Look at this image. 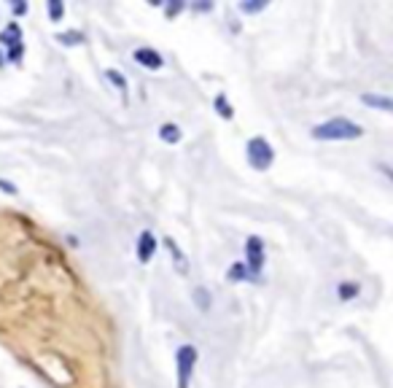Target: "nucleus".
I'll use <instances>...</instances> for the list:
<instances>
[{"label":"nucleus","mask_w":393,"mask_h":388,"mask_svg":"<svg viewBox=\"0 0 393 388\" xmlns=\"http://www.w3.org/2000/svg\"><path fill=\"white\" fill-rule=\"evenodd\" d=\"M213 106H216V113H219L221 119H226V122L235 116V111H232V106H229V100H226V95H223V92H221V95H216Z\"/></svg>","instance_id":"ddd939ff"},{"label":"nucleus","mask_w":393,"mask_h":388,"mask_svg":"<svg viewBox=\"0 0 393 388\" xmlns=\"http://www.w3.org/2000/svg\"><path fill=\"white\" fill-rule=\"evenodd\" d=\"M14 14H17V17L27 14V3H14Z\"/></svg>","instance_id":"412c9836"},{"label":"nucleus","mask_w":393,"mask_h":388,"mask_svg":"<svg viewBox=\"0 0 393 388\" xmlns=\"http://www.w3.org/2000/svg\"><path fill=\"white\" fill-rule=\"evenodd\" d=\"M184 8H186V6H184V3H170V6H167V8H165V14H167V17H175V14H181V11H184Z\"/></svg>","instance_id":"aec40b11"},{"label":"nucleus","mask_w":393,"mask_h":388,"mask_svg":"<svg viewBox=\"0 0 393 388\" xmlns=\"http://www.w3.org/2000/svg\"><path fill=\"white\" fill-rule=\"evenodd\" d=\"M0 192H6V194H11V197H14V194H19V189L14 186V183H11V181L0 178Z\"/></svg>","instance_id":"6ab92c4d"},{"label":"nucleus","mask_w":393,"mask_h":388,"mask_svg":"<svg viewBox=\"0 0 393 388\" xmlns=\"http://www.w3.org/2000/svg\"><path fill=\"white\" fill-rule=\"evenodd\" d=\"M361 135H364V127L353 119H345V116H334L329 122L312 127L315 141H359Z\"/></svg>","instance_id":"f257e3e1"},{"label":"nucleus","mask_w":393,"mask_h":388,"mask_svg":"<svg viewBox=\"0 0 393 388\" xmlns=\"http://www.w3.org/2000/svg\"><path fill=\"white\" fill-rule=\"evenodd\" d=\"M194 300H197V307H202V310H207L210 307V294H207V289H194Z\"/></svg>","instance_id":"a211bd4d"},{"label":"nucleus","mask_w":393,"mask_h":388,"mask_svg":"<svg viewBox=\"0 0 393 388\" xmlns=\"http://www.w3.org/2000/svg\"><path fill=\"white\" fill-rule=\"evenodd\" d=\"M242 265L248 267V272H251L254 283H258V278H261V270H264V240H261L258 235H251V237H248Z\"/></svg>","instance_id":"39448f33"},{"label":"nucleus","mask_w":393,"mask_h":388,"mask_svg":"<svg viewBox=\"0 0 393 388\" xmlns=\"http://www.w3.org/2000/svg\"><path fill=\"white\" fill-rule=\"evenodd\" d=\"M57 41L62 46H76V43H84V33L81 30H70V33H57Z\"/></svg>","instance_id":"2eb2a0df"},{"label":"nucleus","mask_w":393,"mask_h":388,"mask_svg":"<svg viewBox=\"0 0 393 388\" xmlns=\"http://www.w3.org/2000/svg\"><path fill=\"white\" fill-rule=\"evenodd\" d=\"M361 291L359 283H350V281H342L340 286H337V297H340V302H350L356 300Z\"/></svg>","instance_id":"f8f14e48"},{"label":"nucleus","mask_w":393,"mask_h":388,"mask_svg":"<svg viewBox=\"0 0 393 388\" xmlns=\"http://www.w3.org/2000/svg\"><path fill=\"white\" fill-rule=\"evenodd\" d=\"M156 235L151 230H143L140 235H137V240H135V254H137V262L140 265H149L151 259L156 256Z\"/></svg>","instance_id":"423d86ee"},{"label":"nucleus","mask_w":393,"mask_h":388,"mask_svg":"<svg viewBox=\"0 0 393 388\" xmlns=\"http://www.w3.org/2000/svg\"><path fill=\"white\" fill-rule=\"evenodd\" d=\"M165 246H167V251H170V256H172V267H175L181 275H188V259L184 256V251L175 246V240H172V237H165Z\"/></svg>","instance_id":"6e6552de"},{"label":"nucleus","mask_w":393,"mask_h":388,"mask_svg":"<svg viewBox=\"0 0 393 388\" xmlns=\"http://www.w3.org/2000/svg\"><path fill=\"white\" fill-rule=\"evenodd\" d=\"M194 367H197V348L194 345H181L178 353H175V383H178V388H188Z\"/></svg>","instance_id":"7ed1b4c3"},{"label":"nucleus","mask_w":393,"mask_h":388,"mask_svg":"<svg viewBox=\"0 0 393 388\" xmlns=\"http://www.w3.org/2000/svg\"><path fill=\"white\" fill-rule=\"evenodd\" d=\"M3 65H6V54L0 52V68H3Z\"/></svg>","instance_id":"5701e85b"},{"label":"nucleus","mask_w":393,"mask_h":388,"mask_svg":"<svg viewBox=\"0 0 393 388\" xmlns=\"http://www.w3.org/2000/svg\"><path fill=\"white\" fill-rule=\"evenodd\" d=\"M105 78H108V81H111L113 87L119 89V92H121V95H124V97H127V87H130V84H127V78H124V73H121V71H113V68H111V71H105Z\"/></svg>","instance_id":"4468645a"},{"label":"nucleus","mask_w":393,"mask_h":388,"mask_svg":"<svg viewBox=\"0 0 393 388\" xmlns=\"http://www.w3.org/2000/svg\"><path fill=\"white\" fill-rule=\"evenodd\" d=\"M46 11H49V17H52V22H62V14H65V6H62L60 0H49V3H46Z\"/></svg>","instance_id":"dca6fc26"},{"label":"nucleus","mask_w":393,"mask_h":388,"mask_svg":"<svg viewBox=\"0 0 393 388\" xmlns=\"http://www.w3.org/2000/svg\"><path fill=\"white\" fill-rule=\"evenodd\" d=\"M0 46L6 49V62H19L25 54V38L17 22H8L6 30L0 33Z\"/></svg>","instance_id":"20e7f679"},{"label":"nucleus","mask_w":393,"mask_h":388,"mask_svg":"<svg viewBox=\"0 0 393 388\" xmlns=\"http://www.w3.org/2000/svg\"><path fill=\"white\" fill-rule=\"evenodd\" d=\"M226 281L232 283H242V281H254L251 278V272H248V267L242 265V262H235V265L226 270Z\"/></svg>","instance_id":"9b49d317"},{"label":"nucleus","mask_w":393,"mask_h":388,"mask_svg":"<svg viewBox=\"0 0 393 388\" xmlns=\"http://www.w3.org/2000/svg\"><path fill=\"white\" fill-rule=\"evenodd\" d=\"M267 8V0H256V3H240V11L242 14H258Z\"/></svg>","instance_id":"f3484780"},{"label":"nucleus","mask_w":393,"mask_h":388,"mask_svg":"<svg viewBox=\"0 0 393 388\" xmlns=\"http://www.w3.org/2000/svg\"><path fill=\"white\" fill-rule=\"evenodd\" d=\"M245 159H248V165H251L256 173H267L275 162L273 143L267 141V138H261V135L251 138V141L245 143Z\"/></svg>","instance_id":"f03ea898"},{"label":"nucleus","mask_w":393,"mask_h":388,"mask_svg":"<svg viewBox=\"0 0 393 388\" xmlns=\"http://www.w3.org/2000/svg\"><path fill=\"white\" fill-rule=\"evenodd\" d=\"M361 103L364 106L380 108V111H393V100L388 95H377V92H364L361 95Z\"/></svg>","instance_id":"1a4fd4ad"},{"label":"nucleus","mask_w":393,"mask_h":388,"mask_svg":"<svg viewBox=\"0 0 393 388\" xmlns=\"http://www.w3.org/2000/svg\"><path fill=\"white\" fill-rule=\"evenodd\" d=\"M191 8H194V11H210V8H213V6H210V3H202V6H200V3H194V6H191Z\"/></svg>","instance_id":"4be33fe9"},{"label":"nucleus","mask_w":393,"mask_h":388,"mask_svg":"<svg viewBox=\"0 0 393 388\" xmlns=\"http://www.w3.org/2000/svg\"><path fill=\"white\" fill-rule=\"evenodd\" d=\"M159 138L167 143V146H175V143H181V138H184V132H181V127L172 122H165L162 127H159Z\"/></svg>","instance_id":"9d476101"},{"label":"nucleus","mask_w":393,"mask_h":388,"mask_svg":"<svg viewBox=\"0 0 393 388\" xmlns=\"http://www.w3.org/2000/svg\"><path fill=\"white\" fill-rule=\"evenodd\" d=\"M132 60H135L140 68H146V71H159V68L165 65V57L156 52V49H149V46L135 49V52H132Z\"/></svg>","instance_id":"0eeeda50"}]
</instances>
